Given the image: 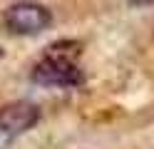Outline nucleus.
<instances>
[{"mask_svg":"<svg viewBox=\"0 0 154 149\" xmlns=\"http://www.w3.org/2000/svg\"><path fill=\"white\" fill-rule=\"evenodd\" d=\"M80 45L72 40H60L47 47L42 60L32 67V82L42 87H77L82 85V70L77 67Z\"/></svg>","mask_w":154,"mask_h":149,"instance_id":"nucleus-1","label":"nucleus"},{"mask_svg":"<svg viewBox=\"0 0 154 149\" xmlns=\"http://www.w3.org/2000/svg\"><path fill=\"white\" fill-rule=\"evenodd\" d=\"M40 119V109L32 102H10L0 109V149H5L15 137L32 129Z\"/></svg>","mask_w":154,"mask_h":149,"instance_id":"nucleus-3","label":"nucleus"},{"mask_svg":"<svg viewBox=\"0 0 154 149\" xmlns=\"http://www.w3.org/2000/svg\"><path fill=\"white\" fill-rule=\"evenodd\" d=\"M52 23L50 10L37 3H15L5 10V25L13 35H37Z\"/></svg>","mask_w":154,"mask_h":149,"instance_id":"nucleus-2","label":"nucleus"}]
</instances>
